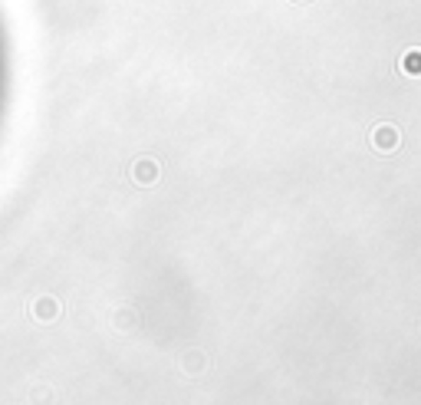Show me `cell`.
<instances>
[{
    "mask_svg": "<svg viewBox=\"0 0 421 405\" xmlns=\"http://www.w3.org/2000/svg\"><path fill=\"white\" fill-rule=\"evenodd\" d=\"M0 79H4V63H0Z\"/></svg>",
    "mask_w": 421,
    "mask_h": 405,
    "instance_id": "obj_1",
    "label": "cell"
}]
</instances>
